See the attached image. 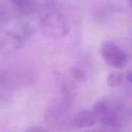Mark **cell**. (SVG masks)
<instances>
[{"label":"cell","mask_w":132,"mask_h":132,"mask_svg":"<svg viewBox=\"0 0 132 132\" xmlns=\"http://www.w3.org/2000/svg\"><path fill=\"white\" fill-rule=\"evenodd\" d=\"M96 122L109 127V128H120L126 120L124 109L110 98L98 100L92 110Z\"/></svg>","instance_id":"cell-1"},{"label":"cell","mask_w":132,"mask_h":132,"mask_svg":"<svg viewBox=\"0 0 132 132\" xmlns=\"http://www.w3.org/2000/svg\"><path fill=\"white\" fill-rule=\"evenodd\" d=\"M40 31L48 39H62L70 32V23L63 14L53 12L40 21Z\"/></svg>","instance_id":"cell-2"},{"label":"cell","mask_w":132,"mask_h":132,"mask_svg":"<svg viewBox=\"0 0 132 132\" xmlns=\"http://www.w3.org/2000/svg\"><path fill=\"white\" fill-rule=\"evenodd\" d=\"M100 53L104 58V61L115 69H122L127 65L129 56L128 53L122 49L119 45H117L111 40H104L100 45Z\"/></svg>","instance_id":"cell-3"},{"label":"cell","mask_w":132,"mask_h":132,"mask_svg":"<svg viewBox=\"0 0 132 132\" xmlns=\"http://www.w3.org/2000/svg\"><path fill=\"white\" fill-rule=\"evenodd\" d=\"M96 123L95 115L92 111L89 110H80L75 114L74 119H73V124L78 128H89L93 127Z\"/></svg>","instance_id":"cell-4"},{"label":"cell","mask_w":132,"mask_h":132,"mask_svg":"<svg viewBox=\"0 0 132 132\" xmlns=\"http://www.w3.org/2000/svg\"><path fill=\"white\" fill-rule=\"evenodd\" d=\"M13 7L23 16H31L38 9V0H11Z\"/></svg>","instance_id":"cell-5"},{"label":"cell","mask_w":132,"mask_h":132,"mask_svg":"<svg viewBox=\"0 0 132 132\" xmlns=\"http://www.w3.org/2000/svg\"><path fill=\"white\" fill-rule=\"evenodd\" d=\"M123 83V75L118 71H111L108 77V84L110 87H118Z\"/></svg>","instance_id":"cell-6"},{"label":"cell","mask_w":132,"mask_h":132,"mask_svg":"<svg viewBox=\"0 0 132 132\" xmlns=\"http://www.w3.org/2000/svg\"><path fill=\"white\" fill-rule=\"evenodd\" d=\"M8 16H9L8 12L5 9H3V5H0V23H5Z\"/></svg>","instance_id":"cell-7"}]
</instances>
